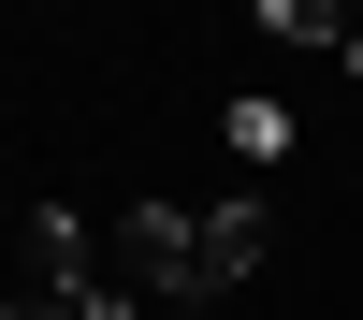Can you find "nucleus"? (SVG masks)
Returning <instances> with one entry per match:
<instances>
[{
	"label": "nucleus",
	"mask_w": 363,
	"mask_h": 320,
	"mask_svg": "<svg viewBox=\"0 0 363 320\" xmlns=\"http://www.w3.org/2000/svg\"><path fill=\"white\" fill-rule=\"evenodd\" d=\"M102 248H116V291L160 320V306H218L233 277H262L277 219H262L247 189H233V204H116V219H102Z\"/></svg>",
	"instance_id": "f257e3e1"
},
{
	"label": "nucleus",
	"mask_w": 363,
	"mask_h": 320,
	"mask_svg": "<svg viewBox=\"0 0 363 320\" xmlns=\"http://www.w3.org/2000/svg\"><path fill=\"white\" fill-rule=\"evenodd\" d=\"M0 320H145L131 291H0Z\"/></svg>",
	"instance_id": "f03ea898"
},
{
	"label": "nucleus",
	"mask_w": 363,
	"mask_h": 320,
	"mask_svg": "<svg viewBox=\"0 0 363 320\" xmlns=\"http://www.w3.org/2000/svg\"><path fill=\"white\" fill-rule=\"evenodd\" d=\"M262 29H277V44H335V58L363 44V29H349V15H320V0H262Z\"/></svg>",
	"instance_id": "7ed1b4c3"
}]
</instances>
